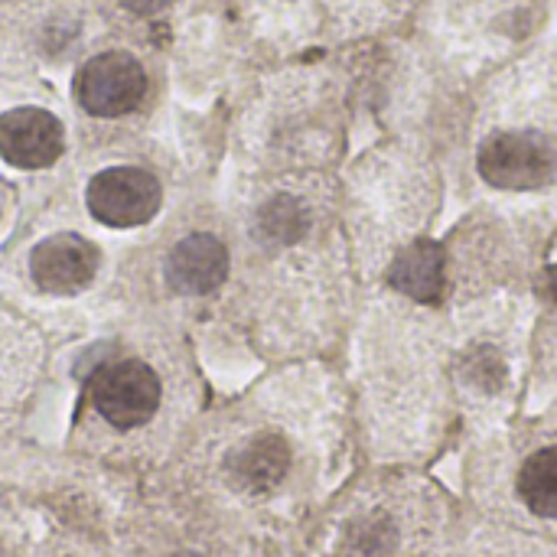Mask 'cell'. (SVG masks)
Returning <instances> with one entry per match:
<instances>
[{"instance_id": "6da1fadb", "label": "cell", "mask_w": 557, "mask_h": 557, "mask_svg": "<svg viewBox=\"0 0 557 557\" xmlns=\"http://www.w3.org/2000/svg\"><path fill=\"white\" fill-rule=\"evenodd\" d=\"M476 176L503 196H542L557 189V131L545 124H496L473 150Z\"/></svg>"}, {"instance_id": "7a4b0ae2", "label": "cell", "mask_w": 557, "mask_h": 557, "mask_svg": "<svg viewBox=\"0 0 557 557\" xmlns=\"http://www.w3.org/2000/svg\"><path fill=\"white\" fill-rule=\"evenodd\" d=\"M91 405L117 431L147 424L160 408V379L147 362L124 359L98 369L88 382Z\"/></svg>"}, {"instance_id": "3957f363", "label": "cell", "mask_w": 557, "mask_h": 557, "mask_svg": "<svg viewBox=\"0 0 557 557\" xmlns=\"http://www.w3.org/2000/svg\"><path fill=\"white\" fill-rule=\"evenodd\" d=\"M147 95L144 65L131 52H101L88 59L75 78L78 104L95 117L131 114Z\"/></svg>"}, {"instance_id": "277c9868", "label": "cell", "mask_w": 557, "mask_h": 557, "mask_svg": "<svg viewBox=\"0 0 557 557\" xmlns=\"http://www.w3.org/2000/svg\"><path fill=\"white\" fill-rule=\"evenodd\" d=\"M160 183L137 166H111L88 183V209L98 222L114 228L144 225L160 209Z\"/></svg>"}, {"instance_id": "5b68a950", "label": "cell", "mask_w": 557, "mask_h": 557, "mask_svg": "<svg viewBox=\"0 0 557 557\" xmlns=\"http://www.w3.org/2000/svg\"><path fill=\"white\" fill-rule=\"evenodd\" d=\"M98 271V248L72 232L39 242L29 255V274L46 294H78Z\"/></svg>"}, {"instance_id": "8992f818", "label": "cell", "mask_w": 557, "mask_h": 557, "mask_svg": "<svg viewBox=\"0 0 557 557\" xmlns=\"http://www.w3.org/2000/svg\"><path fill=\"white\" fill-rule=\"evenodd\" d=\"M62 124L42 108H13L0 117V157L20 170H42L59 160Z\"/></svg>"}, {"instance_id": "52a82bcc", "label": "cell", "mask_w": 557, "mask_h": 557, "mask_svg": "<svg viewBox=\"0 0 557 557\" xmlns=\"http://www.w3.org/2000/svg\"><path fill=\"white\" fill-rule=\"evenodd\" d=\"M388 284L418 307H434L447 297V255L434 238H418L388 261Z\"/></svg>"}, {"instance_id": "ba28073f", "label": "cell", "mask_w": 557, "mask_h": 557, "mask_svg": "<svg viewBox=\"0 0 557 557\" xmlns=\"http://www.w3.org/2000/svg\"><path fill=\"white\" fill-rule=\"evenodd\" d=\"M228 274V251L215 235H186L166 258V281L176 294H209Z\"/></svg>"}, {"instance_id": "9c48e42d", "label": "cell", "mask_w": 557, "mask_h": 557, "mask_svg": "<svg viewBox=\"0 0 557 557\" xmlns=\"http://www.w3.org/2000/svg\"><path fill=\"white\" fill-rule=\"evenodd\" d=\"M287 470H290V447L277 434L251 437L228 460L232 480L248 493H271L274 486H281Z\"/></svg>"}, {"instance_id": "30bf717a", "label": "cell", "mask_w": 557, "mask_h": 557, "mask_svg": "<svg viewBox=\"0 0 557 557\" xmlns=\"http://www.w3.org/2000/svg\"><path fill=\"white\" fill-rule=\"evenodd\" d=\"M519 499L539 519H557V444L535 450L519 470Z\"/></svg>"}, {"instance_id": "8fae6325", "label": "cell", "mask_w": 557, "mask_h": 557, "mask_svg": "<svg viewBox=\"0 0 557 557\" xmlns=\"http://www.w3.org/2000/svg\"><path fill=\"white\" fill-rule=\"evenodd\" d=\"M457 372L476 392H496L509 375V359H506L503 346H496L493 339H473L460 349Z\"/></svg>"}, {"instance_id": "7c38bea8", "label": "cell", "mask_w": 557, "mask_h": 557, "mask_svg": "<svg viewBox=\"0 0 557 557\" xmlns=\"http://www.w3.org/2000/svg\"><path fill=\"white\" fill-rule=\"evenodd\" d=\"M307 228H310V212L294 196H274L258 215V235L268 245H294L307 235Z\"/></svg>"}, {"instance_id": "4fadbf2b", "label": "cell", "mask_w": 557, "mask_h": 557, "mask_svg": "<svg viewBox=\"0 0 557 557\" xmlns=\"http://www.w3.org/2000/svg\"><path fill=\"white\" fill-rule=\"evenodd\" d=\"M539 290L545 294V297H552L557 304V264L555 268H545L542 271V277H539Z\"/></svg>"}, {"instance_id": "5bb4252c", "label": "cell", "mask_w": 557, "mask_h": 557, "mask_svg": "<svg viewBox=\"0 0 557 557\" xmlns=\"http://www.w3.org/2000/svg\"><path fill=\"white\" fill-rule=\"evenodd\" d=\"M124 7H131L134 13H157V10H163L170 0H121Z\"/></svg>"}, {"instance_id": "9a60e30c", "label": "cell", "mask_w": 557, "mask_h": 557, "mask_svg": "<svg viewBox=\"0 0 557 557\" xmlns=\"http://www.w3.org/2000/svg\"><path fill=\"white\" fill-rule=\"evenodd\" d=\"M170 557H202V555H196V552H180V555H170Z\"/></svg>"}, {"instance_id": "2e32d148", "label": "cell", "mask_w": 557, "mask_h": 557, "mask_svg": "<svg viewBox=\"0 0 557 557\" xmlns=\"http://www.w3.org/2000/svg\"><path fill=\"white\" fill-rule=\"evenodd\" d=\"M0 557H7V555H3V552H0Z\"/></svg>"}]
</instances>
